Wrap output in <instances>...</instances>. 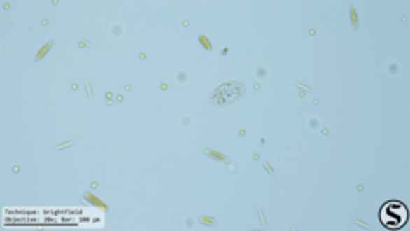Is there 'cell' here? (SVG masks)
I'll return each instance as SVG.
<instances>
[{"instance_id": "2", "label": "cell", "mask_w": 410, "mask_h": 231, "mask_svg": "<svg viewBox=\"0 0 410 231\" xmlns=\"http://www.w3.org/2000/svg\"><path fill=\"white\" fill-rule=\"evenodd\" d=\"M243 91H245V86L239 83L222 84V86L218 88V90L212 92L211 102L214 103L215 106L231 105V103H234L236 99L243 94Z\"/></svg>"}, {"instance_id": "1", "label": "cell", "mask_w": 410, "mask_h": 231, "mask_svg": "<svg viewBox=\"0 0 410 231\" xmlns=\"http://www.w3.org/2000/svg\"><path fill=\"white\" fill-rule=\"evenodd\" d=\"M409 219V211L398 200H390L380 209V221L388 230H400Z\"/></svg>"}]
</instances>
